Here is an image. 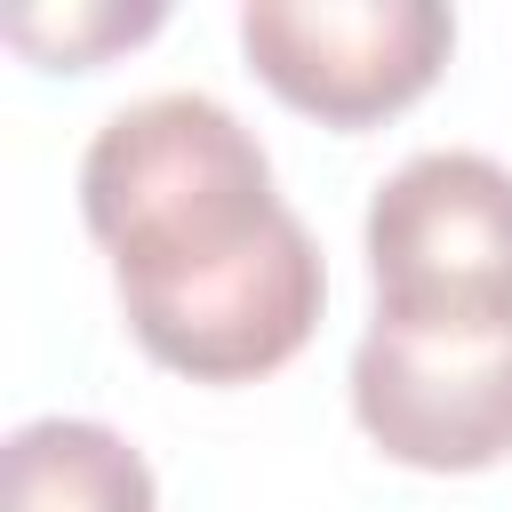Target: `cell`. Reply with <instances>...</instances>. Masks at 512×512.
Segmentation results:
<instances>
[{"instance_id":"7a4b0ae2","label":"cell","mask_w":512,"mask_h":512,"mask_svg":"<svg viewBox=\"0 0 512 512\" xmlns=\"http://www.w3.org/2000/svg\"><path fill=\"white\" fill-rule=\"evenodd\" d=\"M376 320H512V168L488 152L400 160L360 216Z\"/></svg>"},{"instance_id":"6da1fadb","label":"cell","mask_w":512,"mask_h":512,"mask_svg":"<svg viewBox=\"0 0 512 512\" xmlns=\"http://www.w3.org/2000/svg\"><path fill=\"white\" fill-rule=\"evenodd\" d=\"M80 216L112 256L128 336L160 368L256 384L312 344L328 264L232 104L200 88L120 104L80 152Z\"/></svg>"},{"instance_id":"8992f818","label":"cell","mask_w":512,"mask_h":512,"mask_svg":"<svg viewBox=\"0 0 512 512\" xmlns=\"http://www.w3.org/2000/svg\"><path fill=\"white\" fill-rule=\"evenodd\" d=\"M168 24L160 0L144 8H120V0H64V8H8V40L48 64V72H96L112 48H136Z\"/></svg>"},{"instance_id":"5b68a950","label":"cell","mask_w":512,"mask_h":512,"mask_svg":"<svg viewBox=\"0 0 512 512\" xmlns=\"http://www.w3.org/2000/svg\"><path fill=\"white\" fill-rule=\"evenodd\" d=\"M0 512H160V488L112 424L32 416L0 448Z\"/></svg>"},{"instance_id":"3957f363","label":"cell","mask_w":512,"mask_h":512,"mask_svg":"<svg viewBox=\"0 0 512 512\" xmlns=\"http://www.w3.org/2000/svg\"><path fill=\"white\" fill-rule=\"evenodd\" d=\"M352 424L408 472H488L512 456V320H376L352 344Z\"/></svg>"},{"instance_id":"277c9868","label":"cell","mask_w":512,"mask_h":512,"mask_svg":"<svg viewBox=\"0 0 512 512\" xmlns=\"http://www.w3.org/2000/svg\"><path fill=\"white\" fill-rule=\"evenodd\" d=\"M456 48L440 0H248L240 56L248 72L312 112L320 128H376L408 112Z\"/></svg>"}]
</instances>
